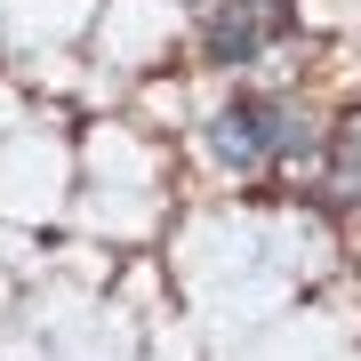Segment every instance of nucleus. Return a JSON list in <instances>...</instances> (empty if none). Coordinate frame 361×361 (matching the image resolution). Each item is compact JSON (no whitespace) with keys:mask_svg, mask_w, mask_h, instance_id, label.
<instances>
[{"mask_svg":"<svg viewBox=\"0 0 361 361\" xmlns=\"http://www.w3.org/2000/svg\"><path fill=\"white\" fill-rule=\"evenodd\" d=\"M249 113V129H257V153L265 161H297V153H313V121H305V104H241Z\"/></svg>","mask_w":361,"mask_h":361,"instance_id":"nucleus-2","label":"nucleus"},{"mask_svg":"<svg viewBox=\"0 0 361 361\" xmlns=\"http://www.w3.org/2000/svg\"><path fill=\"white\" fill-rule=\"evenodd\" d=\"M289 32V0H201V49L217 65H249Z\"/></svg>","mask_w":361,"mask_h":361,"instance_id":"nucleus-1","label":"nucleus"},{"mask_svg":"<svg viewBox=\"0 0 361 361\" xmlns=\"http://www.w3.org/2000/svg\"><path fill=\"white\" fill-rule=\"evenodd\" d=\"M329 201L361 209V113H345V129H337V153H329Z\"/></svg>","mask_w":361,"mask_h":361,"instance_id":"nucleus-4","label":"nucleus"},{"mask_svg":"<svg viewBox=\"0 0 361 361\" xmlns=\"http://www.w3.org/2000/svg\"><path fill=\"white\" fill-rule=\"evenodd\" d=\"M209 153H217L225 169H265V153H257V129H249V113H241V104H225V113L209 121Z\"/></svg>","mask_w":361,"mask_h":361,"instance_id":"nucleus-3","label":"nucleus"}]
</instances>
